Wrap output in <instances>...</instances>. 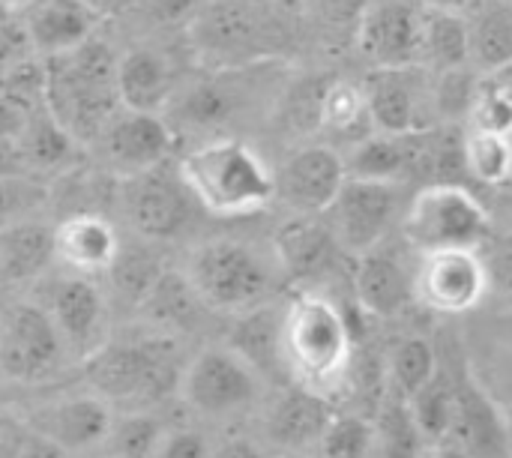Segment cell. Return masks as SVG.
<instances>
[{"label": "cell", "mask_w": 512, "mask_h": 458, "mask_svg": "<svg viewBox=\"0 0 512 458\" xmlns=\"http://www.w3.org/2000/svg\"><path fill=\"white\" fill-rule=\"evenodd\" d=\"M453 378V420L438 444H453L468 458H512L507 423L468 363H444Z\"/></svg>", "instance_id": "7c38bea8"}, {"label": "cell", "mask_w": 512, "mask_h": 458, "mask_svg": "<svg viewBox=\"0 0 512 458\" xmlns=\"http://www.w3.org/2000/svg\"><path fill=\"white\" fill-rule=\"evenodd\" d=\"M417 162H420V132L414 135L369 132L351 147L345 159V171L348 177L405 183L408 177H417Z\"/></svg>", "instance_id": "484cf974"}, {"label": "cell", "mask_w": 512, "mask_h": 458, "mask_svg": "<svg viewBox=\"0 0 512 458\" xmlns=\"http://www.w3.org/2000/svg\"><path fill=\"white\" fill-rule=\"evenodd\" d=\"M423 0H369L357 45L372 66H423Z\"/></svg>", "instance_id": "4fadbf2b"}, {"label": "cell", "mask_w": 512, "mask_h": 458, "mask_svg": "<svg viewBox=\"0 0 512 458\" xmlns=\"http://www.w3.org/2000/svg\"><path fill=\"white\" fill-rule=\"evenodd\" d=\"M165 429L168 423H162L150 411H120L99 450L105 458H150Z\"/></svg>", "instance_id": "8d00e7d4"}, {"label": "cell", "mask_w": 512, "mask_h": 458, "mask_svg": "<svg viewBox=\"0 0 512 458\" xmlns=\"http://www.w3.org/2000/svg\"><path fill=\"white\" fill-rule=\"evenodd\" d=\"M375 423V438H378V450L384 453V458H420L423 456V444L426 435L420 429V423L414 420V411L408 405V399L399 393V396H390L381 411H378V420Z\"/></svg>", "instance_id": "e575fe53"}, {"label": "cell", "mask_w": 512, "mask_h": 458, "mask_svg": "<svg viewBox=\"0 0 512 458\" xmlns=\"http://www.w3.org/2000/svg\"><path fill=\"white\" fill-rule=\"evenodd\" d=\"M165 264L159 261V255L147 246V240H135V243H123L108 267V282H111V294L138 312V306L144 303V297L150 294V288L156 285V279L162 276Z\"/></svg>", "instance_id": "4dcf8cb0"}, {"label": "cell", "mask_w": 512, "mask_h": 458, "mask_svg": "<svg viewBox=\"0 0 512 458\" xmlns=\"http://www.w3.org/2000/svg\"><path fill=\"white\" fill-rule=\"evenodd\" d=\"M45 204H48V186L30 177L27 171L0 177V228L21 219H33Z\"/></svg>", "instance_id": "b9f144b4"}, {"label": "cell", "mask_w": 512, "mask_h": 458, "mask_svg": "<svg viewBox=\"0 0 512 458\" xmlns=\"http://www.w3.org/2000/svg\"><path fill=\"white\" fill-rule=\"evenodd\" d=\"M282 312L285 306H258L237 315L228 345L270 384L291 387V372L282 348Z\"/></svg>", "instance_id": "7402d4cb"}, {"label": "cell", "mask_w": 512, "mask_h": 458, "mask_svg": "<svg viewBox=\"0 0 512 458\" xmlns=\"http://www.w3.org/2000/svg\"><path fill=\"white\" fill-rule=\"evenodd\" d=\"M345 177V159L333 147H303L276 174V198L297 216H321L336 201Z\"/></svg>", "instance_id": "e0dca14e"}, {"label": "cell", "mask_w": 512, "mask_h": 458, "mask_svg": "<svg viewBox=\"0 0 512 458\" xmlns=\"http://www.w3.org/2000/svg\"><path fill=\"white\" fill-rule=\"evenodd\" d=\"M471 66L495 72L512 63V0H486L468 15Z\"/></svg>", "instance_id": "f546056e"}, {"label": "cell", "mask_w": 512, "mask_h": 458, "mask_svg": "<svg viewBox=\"0 0 512 458\" xmlns=\"http://www.w3.org/2000/svg\"><path fill=\"white\" fill-rule=\"evenodd\" d=\"M210 458H267V453L249 438H228L219 447H213Z\"/></svg>", "instance_id": "c3c4849f"}, {"label": "cell", "mask_w": 512, "mask_h": 458, "mask_svg": "<svg viewBox=\"0 0 512 458\" xmlns=\"http://www.w3.org/2000/svg\"><path fill=\"white\" fill-rule=\"evenodd\" d=\"M198 201L180 180L168 171L165 162L135 171L120 186V210L126 225L141 240H174L180 237L195 216Z\"/></svg>", "instance_id": "9c48e42d"}, {"label": "cell", "mask_w": 512, "mask_h": 458, "mask_svg": "<svg viewBox=\"0 0 512 458\" xmlns=\"http://www.w3.org/2000/svg\"><path fill=\"white\" fill-rule=\"evenodd\" d=\"M438 75H441L438 84H435V108H438V117L447 120V123L465 120L468 111H471V102H474L480 75H474L468 66L447 69V72H438Z\"/></svg>", "instance_id": "ee69618b"}, {"label": "cell", "mask_w": 512, "mask_h": 458, "mask_svg": "<svg viewBox=\"0 0 512 458\" xmlns=\"http://www.w3.org/2000/svg\"><path fill=\"white\" fill-rule=\"evenodd\" d=\"M318 450L324 458H372L378 450L375 423L354 414H333L318 441Z\"/></svg>", "instance_id": "60d3db41"}, {"label": "cell", "mask_w": 512, "mask_h": 458, "mask_svg": "<svg viewBox=\"0 0 512 458\" xmlns=\"http://www.w3.org/2000/svg\"><path fill=\"white\" fill-rule=\"evenodd\" d=\"M429 9H441V12H456V15H471L477 12L486 0H423Z\"/></svg>", "instance_id": "f907efd6"}, {"label": "cell", "mask_w": 512, "mask_h": 458, "mask_svg": "<svg viewBox=\"0 0 512 458\" xmlns=\"http://www.w3.org/2000/svg\"><path fill=\"white\" fill-rule=\"evenodd\" d=\"M198 33L207 48L222 51V54H246L258 42V24L252 18V9L237 6V3L213 6L201 18Z\"/></svg>", "instance_id": "d590c367"}, {"label": "cell", "mask_w": 512, "mask_h": 458, "mask_svg": "<svg viewBox=\"0 0 512 458\" xmlns=\"http://www.w3.org/2000/svg\"><path fill=\"white\" fill-rule=\"evenodd\" d=\"M420 458H426V456H420ZM432 458H438V456H432Z\"/></svg>", "instance_id": "9f6ffc18"}, {"label": "cell", "mask_w": 512, "mask_h": 458, "mask_svg": "<svg viewBox=\"0 0 512 458\" xmlns=\"http://www.w3.org/2000/svg\"><path fill=\"white\" fill-rule=\"evenodd\" d=\"M117 96L123 108L159 114L171 99V66L150 48H135L117 60Z\"/></svg>", "instance_id": "f1b7e54d"}, {"label": "cell", "mask_w": 512, "mask_h": 458, "mask_svg": "<svg viewBox=\"0 0 512 458\" xmlns=\"http://www.w3.org/2000/svg\"><path fill=\"white\" fill-rule=\"evenodd\" d=\"M393 381H396V393H402L405 399H411L414 393H420L438 372V351L429 339L411 336L402 339L393 351Z\"/></svg>", "instance_id": "ab89813d"}, {"label": "cell", "mask_w": 512, "mask_h": 458, "mask_svg": "<svg viewBox=\"0 0 512 458\" xmlns=\"http://www.w3.org/2000/svg\"><path fill=\"white\" fill-rule=\"evenodd\" d=\"M462 150L471 180H480L486 186H501L512 180V135L465 126Z\"/></svg>", "instance_id": "836d02e7"}, {"label": "cell", "mask_w": 512, "mask_h": 458, "mask_svg": "<svg viewBox=\"0 0 512 458\" xmlns=\"http://www.w3.org/2000/svg\"><path fill=\"white\" fill-rule=\"evenodd\" d=\"M333 414L336 411L327 402V396L306 390L300 384H291L270 408L264 429H267L270 444L288 453H303L309 447H318Z\"/></svg>", "instance_id": "44dd1931"}, {"label": "cell", "mask_w": 512, "mask_h": 458, "mask_svg": "<svg viewBox=\"0 0 512 458\" xmlns=\"http://www.w3.org/2000/svg\"><path fill=\"white\" fill-rule=\"evenodd\" d=\"M150 6V15L162 18V21H177L189 12L192 0H144Z\"/></svg>", "instance_id": "681fc988"}, {"label": "cell", "mask_w": 512, "mask_h": 458, "mask_svg": "<svg viewBox=\"0 0 512 458\" xmlns=\"http://www.w3.org/2000/svg\"><path fill=\"white\" fill-rule=\"evenodd\" d=\"M177 174L201 210L225 219L258 213L276 198V174L237 138L204 141L180 159Z\"/></svg>", "instance_id": "3957f363"}, {"label": "cell", "mask_w": 512, "mask_h": 458, "mask_svg": "<svg viewBox=\"0 0 512 458\" xmlns=\"http://www.w3.org/2000/svg\"><path fill=\"white\" fill-rule=\"evenodd\" d=\"M318 129L336 138H357V141L375 132L369 120L363 84H351V81L327 84L321 93V105H318Z\"/></svg>", "instance_id": "d6a6232c"}, {"label": "cell", "mask_w": 512, "mask_h": 458, "mask_svg": "<svg viewBox=\"0 0 512 458\" xmlns=\"http://www.w3.org/2000/svg\"><path fill=\"white\" fill-rule=\"evenodd\" d=\"M486 291H489V276L477 249L426 252L414 273L417 303L444 315H462L480 306Z\"/></svg>", "instance_id": "9a60e30c"}, {"label": "cell", "mask_w": 512, "mask_h": 458, "mask_svg": "<svg viewBox=\"0 0 512 458\" xmlns=\"http://www.w3.org/2000/svg\"><path fill=\"white\" fill-rule=\"evenodd\" d=\"M183 366L177 336L153 327L147 336L96 348L84 360V381L114 411H150L177 393Z\"/></svg>", "instance_id": "6da1fadb"}, {"label": "cell", "mask_w": 512, "mask_h": 458, "mask_svg": "<svg viewBox=\"0 0 512 458\" xmlns=\"http://www.w3.org/2000/svg\"><path fill=\"white\" fill-rule=\"evenodd\" d=\"M72 147L69 132L54 120L48 105H36L27 117V126L21 132V150L27 159V168H51L66 159Z\"/></svg>", "instance_id": "74e56055"}, {"label": "cell", "mask_w": 512, "mask_h": 458, "mask_svg": "<svg viewBox=\"0 0 512 458\" xmlns=\"http://www.w3.org/2000/svg\"><path fill=\"white\" fill-rule=\"evenodd\" d=\"M45 105L72 141H93L123 108L117 96V57L105 42L87 39L66 54L45 57Z\"/></svg>", "instance_id": "7a4b0ae2"}, {"label": "cell", "mask_w": 512, "mask_h": 458, "mask_svg": "<svg viewBox=\"0 0 512 458\" xmlns=\"http://www.w3.org/2000/svg\"><path fill=\"white\" fill-rule=\"evenodd\" d=\"M54 261V228L21 219L0 228V291H21L45 276Z\"/></svg>", "instance_id": "603a6c76"}, {"label": "cell", "mask_w": 512, "mask_h": 458, "mask_svg": "<svg viewBox=\"0 0 512 458\" xmlns=\"http://www.w3.org/2000/svg\"><path fill=\"white\" fill-rule=\"evenodd\" d=\"M465 126L483 129V132H498V135H512V99L492 81V75L480 78L471 111L465 117Z\"/></svg>", "instance_id": "7bdbcfd3"}, {"label": "cell", "mask_w": 512, "mask_h": 458, "mask_svg": "<svg viewBox=\"0 0 512 458\" xmlns=\"http://www.w3.org/2000/svg\"><path fill=\"white\" fill-rule=\"evenodd\" d=\"M354 294L357 303L375 318L402 315L414 297V273L381 246L354 258Z\"/></svg>", "instance_id": "d6986e66"}, {"label": "cell", "mask_w": 512, "mask_h": 458, "mask_svg": "<svg viewBox=\"0 0 512 458\" xmlns=\"http://www.w3.org/2000/svg\"><path fill=\"white\" fill-rule=\"evenodd\" d=\"M0 423H3V414H0Z\"/></svg>", "instance_id": "11a10c76"}, {"label": "cell", "mask_w": 512, "mask_h": 458, "mask_svg": "<svg viewBox=\"0 0 512 458\" xmlns=\"http://www.w3.org/2000/svg\"><path fill=\"white\" fill-rule=\"evenodd\" d=\"M411 411H414V420L420 423L423 435L429 444H438L447 429H450V420H453V378L447 372V366L441 363L438 357V372L435 378L408 399Z\"/></svg>", "instance_id": "f35d334b"}, {"label": "cell", "mask_w": 512, "mask_h": 458, "mask_svg": "<svg viewBox=\"0 0 512 458\" xmlns=\"http://www.w3.org/2000/svg\"><path fill=\"white\" fill-rule=\"evenodd\" d=\"M402 204V183L345 177L336 201L327 210V225L333 228L342 252L357 258L384 243V237L402 216Z\"/></svg>", "instance_id": "ba28073f"}, {"label": "cell", "mask_w": 512, "mask_h": 458, "mask_svg": "<svg viewBox=\"0 0 512 458\" xmlns=\"http://www.w3.org/2000/svg\"><path fill=\"white\" fill-rule=\"evenodd\" d=\"M318 18L327 24V27H336V30H354L357 33V24L369 6V0H312Z\"/></svg>", "instance_id": "7dc6e473"}, {"label": "cell", "mask_w": 512, "mask_h": 458, "mask_svg": "<svg viewBox=\"0 0 512 458\" xmlns=\"http://www.w3.org/2000/svg\"><path fill=\"white\" fill-rule=\"evenodd\" d=\"M18 24L39 57H54L87 42L99 15L87 0H27Z\"/></svg>", "instance_id": "ac0fdd59"}, {"label": "cell", "mask_w": 512, "mask_h": 458, "mask_svg": "<svg viewBox=\"0 0 512 458\" xmlns=\"http://www.w3.org/2000/svg\"><path fill=\"white\" fill-rule=\"evenodd\" d=\"M402 231L420 255L444 249H480L492 237V219L468 186L426 183L408 201L402 213Z\"/></svg>", "instance_id": "8992f818"}, {"label": "cell", "mask_w": 512, "mask_h": 458, "mask_svg": "<svg viewBox=\"0 0 512 458\" xmlns=\"http://www.w3.org/2000/svg\"><path fill=\"white\" fill-rule=\"evenodd\" d=\"M273 252L285 276L309 282L324 276L336 264L342 246L336 243V234L327 222H321L318 216H297L279 231Z\"/></svg>", "instance_id": "d4e9b609"}, {"label": "cell", "mask_w": 512, "mask_h": 458, "mask_svg": "<svg viewBox=\"0 0 512 458\" xmlns=\"http://www.w3.org/2000/svg\"><path fill=\"white\" fill-rule=\"evenodd\" d=\"M264 378L231 348L213 345L186 360L177 396L201 420H231L246 414L261 396Z\"/></svg>", "instance_id": "52a82bcc"}, {"label": "cell", "mask_w": 512, "mask_h": 458, "mask_svg": "<svg viewBox=\"0 0 512 458\" xmlns=\"http://www.w3.org/2000/svg\"><path fill=\"white\" fill-rule=\"evenodd\" d=\"M66 345L42 303H15L0 324V375L18 384H39L57 375Z\"/></svg>", "instance_id": "8fae6325"}, {"label": "cell", "mask_w": 512, "mask_h": 458, "mask_svg": "<svg viewBox=\"0 0 512 458\" xmlns=\"http://www.w3.org/2000/svg\"><path fill=\"white\" fill-rule=\"evenodd\" d=\"M45 312L51 315L66 354L81 363L108 342V300L90 276L72 273L51 282Z\"/></svg>", "instance_id": "2e32d148"}, {"label": "cell", "mask_w": 512, "mask_h": 458, "mask_svg": "<svg viewBox=\"0 0 512 458\" xmlns=\"http://www.w3.org/2000/svg\"><path fill=\"white\" fill-rule=\"evenodd\" d=\"M120 249V234L114 225L96 213H78L54 228V258L72 273L96 276L108 273Z\"/></svg>", "instance_id": "cb8c5ba5"}, {"label": "cell", "mask_w": 512, "mask_h": 458, "mask_svg": "<svg viewBox=\"0 0 512 458\" xmlns=\"http://www.w3.org/2000/svg\"><path fill=\"white\" fill-rule=\"evenodd\" d=\"M249 96V81L240 72H216L177 99V117L195 129H213L243 111Z\"/></svg>", "instance_id": "83f0119b"}, {"label": "cell", "mask_w": 512, "mask_h": 458, "mask_svg": "<svg viewBox=\"0 0 512 458\" xmlns=\"http://www.w3.org/2000/svg\"><path fill=\"white\" fill-rule=\"evenodd\" d=\"M3 3H18V6H21V3H27V0H3Z\"/></svg>", "instance_id": "f5cc1de1"}, {"label": "cell", "mask_w": 512, "mask_h": 458, "mask_svg": "<svg viewBox=\"0 0 512 458\" xmlns=\"http://www.w3.org/2000/svg\"><path fill=\"white\" fill-rule=\"evenodd\" d=\"M21 423L36 438L54 444L66 456H84L99 450L114 423V408L93 390L84 396H63L42 402L21 414Z\"/></svg>", "instance_id": "5bb4252c"}, {"label": "cell", "mask_w": 512, "mask_h": 458, "mask_svg": "<svg viewBox=\"0 0 512 458\" xmlns=\"http://www.w3.org/2000/svg\"><path fill=\"white\" fill-rule=\"evenodd\" d=\"M204 312H210L201 297L195 294L192 282L183 270H162L144 303L138 306V315L165 333H195L204 321Z\"/></svg>", "instance_id": "4316f807"}, {"label": "cell", "mask_w": 512, "mask_h": 458, "mask_svg": "<svg viewBox=\"0 0 512 458\" xmlns=\"http://www.w3.org/2000/svg\"><path fill=\"white\" fill-rule=\"evenodd\" d=\"M213 447L204 432L189 426H168L150 458H210Z\"/></svg>", "instance_id": "bcb514c9"}, {"label": "cell", "mask_w": 512, "mask_h": 458, "mask_svg": "<svg viewBox=\"0 0 512 458\" xmlns=\"http://www.w3.org/2000/svg\"><path fill=\"white\" fill-rule=\"evenodd\" d=\"M186 279L210 312L243 315L264 306L276 288L282 264L276 252H264L243 240H207L189 252Z\"/></svg>", "instance_id": "5b68a950"}, {"label": "cell", "mask_w": 512, "mask_h": 458, "mask_svg": "<svg viewBox=\"0 0 512 458\" xmlns=\"http://www.w3.org/2000/svg\"><path fill=\"white\" fill-rule=\"evenodd\" d=\"M510 390H512V375H510Z\"/></svg>", "instance_id": "db71d44e"}, {"label": "cell", "mask_w": 512, "mask_h": 458, "mask_svg": "<svg viewBox=\"0 0 512 458\" xmlns=\"http://www.w3.org/2000/svg\"><path fill=\"white\" fill-rule=\"evenodd\" d=\"M363 96L375 132L414 135L435 126V84L423 66H375L363 81Z\"/></svg>", "instance_id": "30bf717a"}, {"label": "cell", "mask_w": 512, "mask_h": 458, "mask_svg": "<svg viewBox=\"0 0 512 458\" xmlns=\"http://www.w3.org/2000/svg\"><path fill=\"white\" fill-rule=\"evenodd\" d=\"M423 63L438 72L471 66V42H468V15L441 12L426 6L423 27Z\"/></svg>", "instance_id": "1f68e13d"}, {"label": "cell", "mask_w": 512, "mask_h": 458, "mask_svg": "<svg viewBox=\"0 0 512 458\" xmlns=\"http://www.w3.org/2000/svg\"><path fill=\"white\" fill-rule=\"evenodd\" d=\"M282 348L291 384L327 396L351 363V324L333 300L303 291L282 312Z\"/></svg>", "instance_id": "277c9868"}, {"label": "cell", "mask_w": 512, "mask_h": 458, "mask_svg": "<svg viewBox=\"0 0 512 458\" xmlns=\"http://www.w3.org/2000/svg\"><path fill=\"white\" fill-rule=\"evenodd\" d=\"M489 285H495L501 294L512 297V231L510 234H492L480 249Z\"/></svg>", "instance_id": "f6af8a7d"}, {"label": "cell", "mask_w": 512, "mask_h": 458, "mask_svg": "<svg viewBox=\"0 0 512 458\" xmlns=\"http://www.w3.org/2000/svg\"><path fill=\"white\" fill-rule=\"evenodd\" d=\"M102 135H105L108 156L126 174L162 165L171 153V129L159 114L120 108Z\"/></svg>", "instance_id": "ffe728a7"}, {"label": "cell", "mask_w": 512, "mask_h": 458, "mask_svg": "<svg viewBox=\"0 0 512 458\" xmlns=\"http://www.w3.org/2000/svg\"><path fill=\"white\" fill-rule=\"evenodd\" d=\"M492 75V81L507 93L512 99V63H507V66H501V69H495V72H489Z\"/></svg>", "instance_id": "816d5d0a"}]
</instances>
